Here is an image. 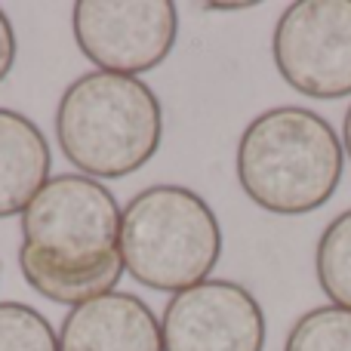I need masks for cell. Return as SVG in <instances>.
I'll use <instances>...</instances> for the list:
<instances>
[{
	"mask_svg": "<svg viewBox=\"0 0 351 351\" xmlns=\"http://www.w3.org/2000/svg\"><path fill=\"white\" fill-rule=\"evenodd\" d=\"M121 219V204L99 179L53 176L22 213L19 271L25 284L68 308L111 293L123 274Z\"/></svg>",
	"mask_w": 351,
	"mask_h": 351,
	"instance_id": "1",
	"label": "cell"
},
{
	"mask_svg": "<svg viewBox=\"0 0 351 351\" xmlns=\"http://www.w3.org/2000/svg\"><path fill=\"white\" fill-rule=\"evenodd\" d=\"M346 148L333 123L311 108L280 105L256 114L237 139L243 194L274 216H305L336 194Z\"/></svg>",
	"mask_w": 351,
	"mask_h": 351,
	"instance_id": "2",
	"label": "cell"
},
{
	"mask_svg": "<svg viewBox=\"0 0 351 351\" xmlns=\"http://www.w3.org/2000/svg\"><path fill=\"white\" fill-rule=\"evenodd\" d=\"M56 142L90 179H123L148 164L164 139V108L142 77L86 71L56 105Z\"/></svg>",
	"mask_w": 351,
	"mask_h": 351,
	"instance_id": "3",
	"label": "cell"
},
{
	"mask_svg": "<svg viewBox=\"0 0 351 351\" xmlns=\"http://www.w3.org/2000/svg\"><path fill=\"white\" fill-rule=\"evenodd\" d=\"M222 256V225L213 206L185 185H148L121 219L123 271L158 293H182L210 280Z\"/></svg>",
	"mask_w": 351,
	"mask_h": 351,
	"instance_id": "4",
	"label": "cell"
},
{
	"mask_svg": "<svg viewBox=\"0 0 351 351\" xmlns=\"http://www.w3.org/2000/svg\"><path fill=\"white\" fill-rule=\"evenodd\" d=\"M278 74L311 99L351 96V0H299L274 25Z\"/></svg>",
	"mask_w": 351,
	"mask_h": 351,
	"instance_id": "5",
	"label": "cell"
},
{
	"mask_svg": "<svg viewBox=\"0 0 351 351\" xmlns=\"http://www.w3.org/2000/svg\"><path fill=\"white\" fill-rule=\"evenodd\" d=\"M71 28L96 71L139 77L173 53L179 12L170 0H80L71 10Z\"/></svg>",
	"mask_w": 351,
	"mask_h": 351,
	"instance_id": "6",
	"label": "cell"
},
{
	"mask_svg": "<svg viewBox=\"0 0 351 351\" xmlns=\"http://www.w3.org/2000/svg\"><path fill=\"white\" fill-rule=\"evenodd\" d=\"M160 336L164 351H262L265 311L243 284L210 278L170 296Z\"/></svg>",
	"mask_w": 351,
	"mask_h": 351,
	"instance_id": "7",
	"label": "cell"
},
{
	"mask_svg": "<svg viewBox=\"0 0 351 351\" xmlns=\"http://www.w3.org/2000/svg\"><path fill=\"white\" fill-rule=\"evenodd\" d=\"M59 351H164L160 317L136 293L111 290L62 317Z\"/></svg>",
	"mask_w": 351,
	"mask_h": 351,
	"instance_id": "8",
	"label": "cell"
},
{
	"mask_svg": "<svg viewBox=\"0 0 351 351\" xmlns=\"http://www.w3.org/2000/svg\"><path fill=\"white\" fill-rule=\"evenodd\" d=\"M53 152L28 114L0 108V219L22 216L53 179Z\"/></svg>",
	"mask_w": 351,
	"mask_h": 351,
	"instance_id": "9",
	"label": "cell"
},
{
	"mask_svg": "<svg viewBox=\"0 0 351 351\" xmlns=\"http://www.w3.org/2000/svg\"><path fill=\"white\" fill-rule=\"evenodd\" d=\"M315 271L330 302L351 311V210L339 213L324 228L315 253Z\"/></svg>",
	"mask_w": 351,
	"mask_h": 351,
	"instance_id": "10",
	"label": "cell"
},
{
	"mask_svg": "<svg viewBox=\"0 0 351 351\" xmlns=\"http://www.w3.org/2000/svg\"><path fill=\"white\" fill-rule=\"evenodd\" d=\"M284 351H351V311L339 305L305 311L287 333Z\"/></svg>",
	"mask_w": 351,
	"mask_h": 351,
	"instance_id": "11",
	"label": "cell"
},
{
	"mask_svg": "<svg viewBox=\"0 0 351 351\" xmlns=\"http://www.w3.org/2000/svg\"><path fill=\"white\" fill-rule=\"evenodd\" d=\"M0 351H59L47 315L25 302H0Z\"/></svg>",
	"mask_w": 351,
	"mask_h": 351,
	"instance_id": "12",
	"label": "cell"
},
{
	"mask_svg": "<svg viewBox=\"0 0 351 351\" xmlns=\"http://www.w3.org/2000/svg\"><path fill=\"white\" fill-rule=\"evenodd\" d=\"M16 53H19V43H16V31H12V22L3 10H0V84L10 77L12 65H16Z\"/></svg>",
	"mask_w": 351,
	"mask_h": 351,
	"instance_id": "13",
	"label": "cell"
},
{
	"mask_svg": "<svg viewBox=\"0 0 351 351\" xmlns=\"http://www.w3.org/2000/svg\"><path fill=\"white\" fill-rule=\"evenodd\" d=\"M256 3H204V10L210 12H237V10H250Z\"/></svg>",
	"mask_w": 351,
	"mask_h": 351,
	"instance_id": "14",
	"label": "cell"
},
{
	"mask_svg": "<svg viewBox=\"0 0 351 351\" xmlns=\"http://www.w3.org/2000/svg\"><path fill=\"white\" fill-rule=\"evenodd\" d=\"M342 148H346L348 160H351V105L346 111V123H342Z\"/></svg>",
	"mask_w": 351,
	"mask_h": 351,
	"instance_id": "15",
	"label": "cell"
}]
</instances>
